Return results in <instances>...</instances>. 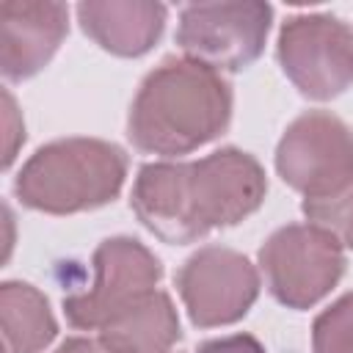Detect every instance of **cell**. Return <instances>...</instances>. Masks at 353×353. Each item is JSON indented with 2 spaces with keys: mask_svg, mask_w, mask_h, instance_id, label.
Listing matches in <instances>:
<instances>
[{
  "mask_svg": "<svg viewBox=\"0 0 353 353\" xmlns=\"http://www.w3.org/2000/svg\"><path fill=\"white\" fill-rule=\"evenodd\" d=\"M314 353H353V292L323 309L312 325Z\"/></svg>",
  "mask_w": 353,
  "mask_h": 353,
  "instance_id": "cell-15",
  "label": "cell"
},
{
  "mask_svg": "<svg viewBox=\"0 0 353 353\" xmlns=\"http://www.w3.org/2000/svg\"><path fill=\"white\" fill-rule=\"evenodd\" d=\"M0 320L6 353H41L58 334L47 298L25 281L0 287Z\"/></svg>",
  "mask_w": 353,
  "mask_h": 353,
  "instance_id": "cell-13",
  "label": "cell"
},
{
  "mask_svg": "<svg viewBox=\"0 0 353 353\" xmlns=\"http://www.w3.org/2000/svg\"><path fill=\"white\" fill-rule=\"evenodd\" d=\"M176 290L190 323L199 328H215L245 317L259 295V276L240 251L204 245L179 268Z\"/></svg>",
  "mask_w": 353,
  "mask_h": 353,
  "instance_id": "cell-9",
  "label": "cell"
},
{
  "mask_svg": "<svg viewBox=\"0 0 353 353\" xmlns=\"http://www.w3.org/2000/svg\"><path fill=\"white\" fill-rule=\"evenodd\" d=\"M160 259L135 237H108L94 251V284L63 298L74 328H102L113 314L157 290Z\"/></svg>",
  "mask_w": 353,
  "mask_h": 353,
  "instance_id": "cell-8",
  "label": "cell"
},
{
  "mask_svg": "<svg viewBox=\"0 0 353 353\" xmlns=\"http://www.w3.org/2000/svg\"><path fill=\"white\" fill-rule=\"evenodd\" d=\"M199 353H265V347L251 334H232L221 339H207Z\"/></svg>",
  "mask_w": 353,
  "mask_h": 353,
  "instance_id": "cell-17",
  "label": "cell"
},
{
  "mask_svg": "<svg viewBox=\"0 0 353 353\" xmlns=\"http://www.w3.org/2000/svg\"><path fill=\"white\" fill-rule=\"evenodd\" d=\"M179 339V317L160 290L146 292L99 328L108 353H168Z\"/></svg>",
  "mask_w": 353,
  "mask_h": 353,
  "instance_id": "cell-12",
  "label": "cell"
},
{
  "mask_svg": "<svg viewBox=\"0 0 353 353\" xmlns=\"http://www.w3.org/2000/svg\"><path fill=\"white\" fill-rule=\"evenodd\" d=\"M279 63L309 99H334L353 85V30L331 14H298L281 25Z\"/></svg>",
  "mask_w": 353,
  "mask_h": 353,
  "instance_id": "cell-6",
  "label": "cell"
},
{
  "mask_svg": "<svg viewBox=\"0 0 353 353\" xmlns=\"http://www.w3.org/2000/svg\"><path fill=\"white\" fill-rule=\"evenodd\" d=\"M55 353H108V347H105L102 342L85 339V336H72V339H66Z\"/></svg>",
  "mask_w": 353,
  "mask_h": 353,
  "instance_id": "cell-18",
  "label": "cell"
},
{
  "mask_svg": "<svg viewBox=\"0 0 353 353\" xmlns=\"http://www.w3.org/2000/svg\"><path fill=\"white\" fill-rule=\"evenodd\" d=\"M124 176L121 146L99 138H61L30 154L14 179V193L30 210L69 215L113 201Z\"/></svg>",
  "mask_w": 353,
  "mask_h": 353,
  "instance_id": "cell-3",
  "label": "cell"
},
{
  "mask_svg": "<svg viewBox=\"0 0 353 353\" xmlns=\"http://www.w3.org/2000/svg\"><path fill=\"white\" fill-rule=\"evenodd\" d=\"M273 8L259 0L193 3L179 14L176 44L185 58L215 72H240L265 50Z\"/></svg>",
  "mask_w": 353,
  "mask_h": 353,
  "instance_id": "cell-5",
  "label": "cell"
},
{
  "mask_svg": "<svg viewBox=\"0 0 353 353\" xmlns=\"http://www.w3.org/2000/svg\"><path fill=\"white\" fill-rule=\"evenodd\" d=\"M268 179L256 157L234 146L193 163H149L132 185V212L171 245L201 240L259 210Z\"/></svg>",
  "mask_w": 353,
  "mask_h": 353,
  "instance_id": "cell-1",
  "label": "cell"
},
{
  "mask_svg": "<svg viewBox=\"0 0 353 353\" xmlns=\"http://www.w3.org/2000/svg\"><path fill=\"white\" fill-rule=\"evenodd\" d=\"M3 124H6V152H3V168H8L17 157V149L19 143L25 141V124L17 113V105H14V97L6 91L3 94Z\"/></svg>",
  "mask_w": 353,
  "mask_h": 353,
  "instance_id": "cell-16",
  "label": "cell"
},
{
  "mask_svg": "<svg viewBox=\"0 0 353 353\" xmlns=\"http://www.w3.org/2000/svg\"><path fill=\"white\" fill-rule=\"evenodd\" d=\"M229 119L232 88L221 72L190 58H165L132 99L127 138L146 154L176 157L218 138Z\"/></svg>",
  "mask_w": 353,
  "mask_h": 353,
  "instance_id": "cell-2",
  "label": "cell"
},
{
  "mask_svg": "<svg viewBox=\"0 0 353 353\" xmlns=\"http://www.w3.org/2000/svg\"><path fill=\"white\" fill-rule=\"evenodd\" d=\"M276 171L306 199L339 190L353 179V130L328 110L301 113L276 146Z\"/></svg>",
  "mask_w": 353,
  "mask_h": 353,
  "instance_id": "cell-7",
  "label": "cell"
},
{
  "mask_svg": "<svg viewBox=\"0 0 353 353\" xmlns=\"http://www.w3.org/2000/svg\"><path fill=\"white\" fill-rule=\"evenodd\" d=\"M61 3L0 6V69L6 80H28L41 72L69 30Z\"/></svg>",
  "mask_w": 353,
  "mask_h": 353,
  "instance_id": "cell-10",
  "label": "cell"
},
{
  "mask_svg": "<svg viewBox=\"0 0 353 353\" xmlns=\"http://www.w3.org/2000/svg\"><path fill=\"white\" fill-rule=\"evenodd\" d=\"M303 215L312 226L328 232L342 248H353V179L328 196L303 199Z\"/></svg>",
  "mask_w": 353,
  "mask_h": 353,
  "instance_id": "cell-14",
  "label": "cell"
},
{
  "mask_svg": "<svg viewBox=\"0 0 353 353\" xmlns=\"http://www.w3.org/2000/svg\"><path fill=\"white\" fill-rule=\"evenodd\" d=\"M259 268L270 295L290 309L323 301L345 273L342 245L312 223L276 229L259 248Z\"/></svg>",
  "mask_w": 353,
  "mask_h": 353,
  "instance_id": "cell-4",
  "label": "cell"
},
{
  "mask_svg": "<svg viewBox=\"0 0 353 353\" xmlns=\"http://www.w3.org/2000/svg\"><path fill=\"white\" fill-rule=\"evenodd\" d=\"M168 8L163 3L143 0H105V3H80L77 19L85 36H91L102 50L138 58L154 47L163 33Z\"/></svg>",
  "mask_w": 353,
  "mask_h": 353,
  "instance_id": "cell-11",
  "label": "cell"
}]
</instances>
